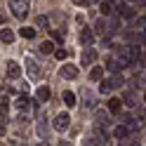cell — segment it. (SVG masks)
Instances as JSON below:
<instances>
[{
    "mask_svg": "<svg viewBox=\"0 0 146 146\" xmlns=\"http://www.w3.org/2000/svg\"><path fill=\"white\" fill-rule=\"evenodd\" d=\"M132 64V54H130V50L127 47H123V50H118L113 57H111V61H108V66H111L113 71H123V68H127Z\"/></svg>",
    "mask_w": 146,
    "mask_h": 146,
    "instance_id": "6da1fadb",
    "label": "cell"
},
{
    "mask_svg": "<svg viewBox=\"0 0 146 146\" xmlns=\"http://www.w3.org/2000/svg\"><path fill=\"white\" fill-rule=\"evenodd\" d=\"M29 5H31V0H10V10L17 19H24L29 14Z\"/></svg>",
    "mask_w": 146,
    "mask_h": 146,
    "instance_id": "7a4b0ae2",
    "label": "cell"
},
{
    "mask_svg": "<svg viewBox=\"0 0 146 146\" xmlns=\"http://www.w3.org/2000/svg\"><path fill=\"white\" fill-rule=\"evenodd\" d=\"M120 85H125V80H123L120 76H111V78H106L104 83H102L99 92H102V94H108V92H113V90H115V87H120Z\"/></svg>",
    "mask_w": 146,
    "mask_h": 146,
    "instance_id": "3957f363",
    "label": "cell"
},
{
    "mask_svg": "<svg viewBox=\"0 0 146 146\" xmlns=\"http://www.w3.org/2000/svg\"><path fill=\"white\" fill-rule=\"evenodd\" d=\"M68 123H71V115L68 113H59L57 118H54V130H59V132L68 130Z\"/></svg>",
    "mask_w": 146,
    "mask_h": 146,
    "instance_id": "277c9868",
    "label": "cell"
},
{
    "mask_svg": "<svg viewBox=\"0 0 146 146\" xmlns=\"http://www.w3.org/2000/svg\"><path fill=\"white\" fill-rule=\"evenodd\" d=\"M94 61H97V50L87 45V50L83 52V57H80V64H83V66H90V64H94Z\"/></svg>",
    "mask_w": 146,
    "mask_h": 146,
    "instance_id": "5b68a950",
    "label": "cell"
},
{
    "mask_svg": "<svg viewBox=\"0 0 146 146\" xmlns=\"http://www.w3.org/2000/svg\"><path fill=\"white\" fill-rule=\"evenodd\" d=\"M78 66H73V64H64V66H61V76L64 78H68V80H73V78H76L78 76Z\"/></svg>",
    "mask_w": 146,
    "mask_h": 146,
    "instance_id": "8992f818",
    "label": "cell"
},
{
    "mask_svg": "<svg viewBox=\"0 0 146 146\" xmlns=\"http://www.w3.org/2000/svg\"><path fill=\"white\" fill-rule=\"evenodd\" d=\"M24 64H26V71H29V76H31V78H38V76H40L38 64H35L31 57H26V59H24Z\"/></svg>",
    "mask_w": 146,
    "mask_h": 146,
    "instance_id": "52a82bcc",
    "label": "cell"
},
{
    "mask_svg": "<svg viewBox=\"0 0 146 146\" xmlns=\"http://www.w3.org/2000/svg\"><path fill=\"white\" fill-rule=\"evenodd\" d=\"M92 40H94V31L92 29H80V42H83L85 47L92 45Z\"/></svg>",
    "mask_w": 146,
    "mask_h": 146,
    "instance_id": "ba28073f",
    "label": "cell"
},
{
    "mask_svg": "<svg viewBox=\"0 0 146 146\" xmlns=\"http://www.w3.org/2000/svg\"><path fill=\"white\" fill-rule=\"evenodd\" d=\"M7 76H10V78H19L21 76V68H19L17 61H7Z\"/></svg>",
    "mask_w": 146,
    "mask_h": 146,
    "instance_id": "9c48e42d",
    "label": "cell"
},
{
    "mask_svg": "<svg viewBox=\"0 0 146 146\" xmlns=\"http://www.w3.org/2000/svg\"><path fill=\"white\" fill-rule=\"evenodd\" d=\"M31 104H33V102H31V99H29V97H26V94H21L19 99H17V104H14V106H17V108H19V111H29V108H31Z\"/></svg>",
    "mask_w": 146,
    "mask_h": 146,
    "instance_id": "30bf717a",
    "label": "cell"
},
{
    "mask_svg": "<svg viewBox=\"0 0 146 146\" xmlns=\"http://www.w3.org/2000/svg\"><path fill=\"white\" fill-rule=\"evenodd\" d=\"M0 40H3V45H10L12 40H14V33L7 29V26L3 24V31H0Z\"/></svg>",
    "mask_w": 146,
    "mask_h": 146,
    "instance_id": "8fae6325",
    "label": "cell"
},
{
    "mask_svg": "<svg viewBox=\"0 0 146 146\" xmlns=\"http://www.w3.org/2000/svg\"><path fill=\"white\" fill-rule=\"evenodd\" d=\"M130 132H132V130H130L127 125H118L115 130H113V137H115V139H125V137L130 134Z\"/></svg>",
    "mask_w": 146,
    "mask_h": 146,
    "instance_id": "7c38bea8",
    "label": "cell"
},
{
    "mask_svg": "<svg viewBox=\"0 0 146 146\" xmlns=\"http://www.w3.org/2000/svg\"><path fill=\"white\" fill-rule=\"evenodd\" d=\"M35 97H38V102H47V99H50V87H47V85L38 87V92H35Z\"/></svg>",
    "mask_w": 146,
    "mask_h": 146,
    "instance_id": "4fadbf2b",
    "label": "cell"
},
{
    "mask_svg": "<svg viewBox=\"0 0 146 146\" xmlns=\"http://www.w3.org/2000/svg\"><path fill=\"white\" fill-rule=\"evenodd\" d=\"M123 104H127V106H137V97H134V92H125V97H123Z\"/></svg>",
    "mask_w": 146,
    "mask_h": 146,
    "instance_id": "5bb4252c",
    "label": "cell"
},
{
    "mask_svg": "<svg viewBox=\"0 0 146 146\" xmlns=\"http://www.w3.org/2000/svg\"><path fill=\"white\" fill-rule=\"evenodd\" d=\"M38 50H40L42 54H52V52H54V42H50V40H45V42L40 45Z\"/></svg>",
    "mask_w": 146,
    "mask_h": 146,
    "instance_id": "9a60e30c",
    "label": "cell"
},
{
    "mask_svg": "<svg viewBox=\"0 0 146 146\" xmlns=\"http://www.w3.org/2000/svg\"><path fill=\"white\" fill-rule=\"evenodd\" d=\"M99 10H102V14H111V12L115 10V3H108V0H106V3H102Z\"/></svg>",
    "mask_w": 146,
    "mask_h": 146,
    "instance_id": "2e32d148",
    "label": "cell"
},
{
    "mask_svg": "<svg viewBox=\"0 0 146 146\" xmlns=\"http://www.w3.org/2000/svg\"><path fill=\"white\" fill-rule=\"evenodd\" d=\"M120 99H111V102H108V111H111V113H118V111H120Z\"/></svg>",
    "mask_w": 146,
    "mask_h": 146,
    "instance_id": "e0dca14e",
    "label": "cell"
},
{
    "mask_svg": "<svg viewBox=\"0 0 146 146\" xmlns=\"http://www.w3.org/2000/svg\"><path fill=\"white\" fill-rule=\"evenodd\" d=\"M104 76V71H102V66H94L92 71H90V80H99Z\"/></svg>",
    "mask_w": 146,
    "mask_h": 146,
    "instance_id": "ac0fdd59",
    "label": "cell"
},
{
    "mask_svg": "<svg viewBox=\"0 0 146 146\" xmlns=\"http://www.w3.org/2000/svg\"><path fill=\"white\" fill-rule=\"evenodd\" d=\"M21 38L33 40V38H35V29H29V26H24V29H21Z\"/></svg>",
    "mask_w": 146,
    "mask_h": 146,
    "instance_id": "d6986e66",
    "label": "cell"
},
{
    "mask_svg": "<svg viewBox=\"0 0 146 146\" xmlns=\"http://www.w3.org/2000/svg\"><path fill=\"white\" fill-rule=\"evenodd\" d=\"M64 102H66V106H76V94L73 92H64Z\"/></svg>",
    "mask_w": 146,
    "mask_h": 146,
    "instance_id": "ffe728a7",
    "label": "cell"
},
{
    "mask_svg": "<svg viewBox=\"0 0 146 146\" xmlns=\"http://www.w3.org/2000/svg\"><path fill=\"white\" fill-rule=\"evenodd\" d=\"M38 134L42 137V139H45V137H47V125H45V118H42V120L38 123Z\"/></svg>",
    "mask_w": 146,
    "mask_h": 146,
    "instance_id": "44dd1931",
    "label": "cell"
},
{
    "mask_svg": "<svg viewBox=\"0 0 146 146\" xmlns=\"http://www.w3.org/2000/svg\"><path fill=\"white\" fill-rule=\"evenodd\" d=\"M134 29H137V31H144V29H146V17H139V19L134 21Z\"/></svg>",
    "mask_w": 146,
    "mask_h": 146,
    "instance_id": "7402d4cb",
    "label": "cell"
},
{
    "mask_svg": "<svg viewBox=\"0 0 146 146\" xmlns=\"http://www.w3.org/2000/svg\"><path fill=\"white\" fill-rule=\"evenodd\" d=\"M120 12H123V17H132V14H134V7H130V5H123V7H120Z\"/></svg>",
    "mask_w": 146,
    "mask_h": 146,
    "instance_id": "603a6c76",
    "label": "cell"
},
{
    "mask_svg": "<svg viewBox=\"0 0 146 146\" xmlns=\"http://www.w3.org/2000/svg\"><path fill=\"white\" fill-rule=\"evenodd\" d=\"M104 29H106L104 19H97V24H94V33H104Z\"/></svg>",
    "mask_w": 146,
    "mask_h": 146,
    "instance_id": "cb8c5ba5",
    "label": "cell"
},
{
    "mask_svg": "<svg viewBox=\"0 0 146 146\" xmlns=\"http://www.w3.org/2000/svg\"><path fill=\"white\" fill-rule=\"evenodd\" d=\"M118 29H120V21H118V19H113V21H111V26H108V33L113 35V33H115Z\"/></svg>",
    "mask_w": 146,
    "mask_h": 146,
    "instance_id": "d4e9b609",
    "label": "cell"
},
{
    "mask_svg": "<svg viewBox=\"0 0 146 146\" xmlns=\"http://www.w3.org/2000/svg\"><path fill=\"white\" fill-rule=\"evenodd\" d=\"M54 57H57L59 61H64V59L68 57V52H66V50H57V52H54Z\"/></svg>",
    "mask_w": 146,
    "mask_h": 146,
    "instance_id": "484cf974",
    "label": "cell"
},
{
    "mask_svg": "<svg viewBox=\"0 0 146 146\" xmlns=\"http://www.w3.org/2000/svg\"><path fill=\"white\" fill-rule=\"evenodd\" d=\"M38 26H42V29H47V26H50V19H47V17H38Z\"/></svg>",
    "mask_w": 146,
    "mask_h": 146,
    "instance_id": "4316f807",
    "label": "cell"
},
{
    "mask_svg": "<svg viewBox=\"0 0 146 146\" xmlns=\"http://www.w3.org/2000/svg\"><path fill=\"white\" fill-rule=\"evenodd\" d=\"M50 31H52V38L57 40V42H61V40H64V33H59V31H54V29H50Z\"/></svg>",
    "mask_w": 146,
    "mask_h": 146,
    "instance_id": "83f0119b",
    "label": "cell"
},
{
    "mask_svg": "<svg viewBox=\"0 0 146 146\" xmlns=\"http://www.w3.org/2000/svg\"><path fill=\"white\" fill-rule=\"evenodd\" d=\"M137 66H146V50H141V54H139V61H137Z\"/></svg>",
    "mask_w": 146,
    "mask_h": 146,
    "instance_id": "f1b7e54d",
    "label": "cell"
},
{
    "mask_svg": "<svg viewBox=\"0 0 146 146\" xmlns=\"http://www.w3.org/2000/svg\"><path fill=\"white\" fill-rule=\"evenodd\" d=\"M139 125H141V123H137V120H127V127H130L132 132H134V130H139Z\"/></svg>",
    "mask_w": 146,
    "mask_h": 146,
    "instance_id": "f546056e",
    "label": "cell"
},
{
    "mask_svg": "<svg viewBox=\"0 0 146 146\" xmlns=\"http://www.w3.org/2000/svg\"><path fill=\"white\" fill-rule=\"evenodd\" d=\"M97 123H99V125H108V123H106V113H97Z\"/></svg>",
    "mask_w": 146,
    "mask_h": 146,
    "instance_id": "4dcf8cb0",
    "label": "cell"
},
{
    "mask_svg": "<svg viewBox=\"0 0 146 146\" xmlns=\"http://www.w3.org/2000/svg\"><path fill=\"white\" fill-rule=\"evenodd\" d=\"M73 3H76V5H87L90 0H73Z\"/></svg>",
    "mask_w": 146,
    "mask_h": 146,
    "instance_id": "1f68e13d",
    "label": "cell"
},
{
    "mask_svg": "<svg viewBox=\"0 0 146 146\" xmlns=\"http://www.w3.org/2000/svg\"><path fill=\"white\" fill-rule=\"evenodd\" d=\"M137 5H141V7H146V0H137Z\"/></svg>",
    "mask_w": 146,
    "mask_h": 146,
    "instance_id": "d6a6232c",
    "label": "cell"
},
{
    "mask_svg": "<svg viewBox=\"0 0 146 146\" xmlns=\"http://www.w3.org/2000/svg\"><path fill=\"white\" fill-rule=\"evenodd\" d=\"M144 38H146V29H144Z\"/></svg>",
    "mask_w": 146,
    "mask_h": 146,
    "instance_id": "836d02e7",
    "label": "cell"
},
{
    "mask_svg": "<svg viewBox=\"0 0 146 146\" xmlns=\"http://www.w3.org/2000/svg\"><path fill=\"white\" fill-rule=\"evenodd\" d=\"M144 102H146V94H144Z\"/></svg>",
    "mask_w": 146,
    "mask_h": 146,
    "instance_id": "e575fe53",
    "label": "cell"
},
{
    "mask_svg": "<svg viewBox=\"0 0 146 146\" xmlns=\"http://www.w3.org/2000/svg\"><path fill=\"white\" fill-rule=\"evenodd\" d=\"M144 78H146V76H144Z\"/></svg>",
    "mask_w": 146,
    "mask_h": 146,
    "instance_id": "d590c367",
    "label": "cell"
}]
</instances>
